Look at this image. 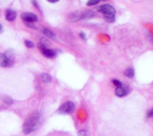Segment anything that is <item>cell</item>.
<instances>
[{
	"instance_id": "1",
	"label": "cell",
	"mask_w": 153,
	"mask_h": 136,
	"mask_svg": "<svg viewBox=\"0 0 153 136\" xmlns=\"http://www.w3.org/2000/svg\"><path fill=\"white\" fill-rule=\"evenodd\" d=\"M40 120V114L39 112L34 111L31 113L25 119L22 125V132L24 134L28 135L37 129Z\"/></svg>"
},
{
	"instance_id": "2",
	"label": "cell",
	"mask_w": 153,
	"mask_h": 136,
	"mask_svg": "<svg viewBox=\"0 0 153 136\" xmlns=\"http://www.w3.org/2000/svg\"><path fill=\"white\" fill-rule=\"evenodd\" d=\"M97 10L102 13L103 18L108 22H114L116 17V9L110 4H103L97 7Z\"/></svg>"
},
{
	"instance_id": "3",
	"label": "cell",
	"mask_w": 153,
	"mask_h": 136,
	"mask_svg": "<svg viewBox=\"0 0 153 136\" xmlns=\"http://www.w3.org/2000/svg\"><path fill=\"white\" fill-rule=\"evenodd\" d=\"M14 63V54L12 50L0 53V67H10Z\"/></svg>"
},
{
	"instance_id": "4",
	"label": "cell",
	"mask_w": 153,
	"mask_h": 136,
	"mask_svg": "<svg viewBox=\"0 0 153 136\" xmlns=\"http://www.w3.org/2000/svg\"><path fill=\"white\" fill-rule=\"evenodd\" d=\"M75 104L72 101H67L63 103L60 108L58 109V112L61 114H71L75 110Z\"/></svg>"
},
{
	"instance_id": "5",
	"label": "cell",
	"mask_w": 153,
	"mask_h": 136,
	"mask_svg": "<svg viewBox=\"0 0 153 136\" xmlns=\"http://www.w3.org/2000/svg\"><path fill=\"white\" fill-rule=\"evenodd\" d=\"M38 48L43 55L46 58H55L57 55V51L55 49H49V48L46 47V45L43 43H40L38 45Z\"/></svg>"
},
{
	"instance_id": "6",
	"label": "cell",
	"mask_w": 153,
	"mask_h": 136,
	"mask_svg": "<svg viewBox=\"0 0 153 136\" xmlns=\"http://www.w3.org/2000/svg\"><path fill=\"white\" fill-rule=\"evenodd\" d=\"M20 17L24 22H36L38 21V17L37 15L31 12H23L20 14Z\"/></svg>"
},
{
	"instance_id": "7",
	"label": "cell",
	"mask_w": 153,
	"mask_h": 136,
	"mask_svg": "<svg viewBox=\"0 0 153 136\" xmlns=\"http://www.w3.org/2000/svg\"><path fill=\"white\" fill-rule=\"evenodd\" d=\"M128 94V88L126 85H121L120 87L116 88L115 89V94L118 97H126Z\"/></svg>"
},
{
	"instance_id": "8",
	"label": "cell",
	"mask_w": 153,
	"mask_h": 136,
	"mask_svg": "<svg viewBox=\"0 0 153 136\" xmlns=\"http://www.w3.org/2000/svg\"><path fill=\"white\" fill-rule=\"evenodd\" d=\"M16 18V12L12 9H7L5 11V19L9 22H13Z\"/></svg>"
},
{
	"instance_id": "9",
	"label": "cell",
	"mask_w": 153,
	"mask_h": 136,
	"mask_svg": "<svg viewBox=\"0 0 153 136\" xmlns=\"http://www.w3.org/2000/svg\"><path fill=\"white\" fill-rule=\"evenodd\" d=\"M43 34L49 38H52V39H55V34L52 30H50L49 28H44L43 29Z\"/></svg>"
},
{
	"instance_id": "10",
	"label": "cell",
	"mask_w": 153,
	"mask_h": 136,
	"mask_svg": "<svg viewBox=\"0 0 153 136\" xmlns=\"http://www.w3.org/2000/svg\"><path fill=\"white\" fill-rule=\"evenodd\" d=\"M124 75L128 78H133L134 76V70L132 67H128L124 71Z\"/></svg>"
},
{
	"instance_id": "11",
	"label": "cell",
	"mask_w": 153,
	"mask_h": 136,
	"mask_svg": "<svg viewBox=\"0 0 153 136\" xmlns=\"http://www.w3.org/2000/svg\"><path fill=\"white\" fill-rule=\"evenodd\" d=\"M41 79L45 83H48V82H50L52 81V77L48 73H43L41 75Z\"/></svg>"
},
{
	"instance_id": "12",
	"label": "cell",
	"mask_w": 153,
	"mask_h": 136,
	"mask_svg": "<svg viewBox=\"0 0 153 136\" xmlns=\"http://www.w3.org/2000/svg\"><path fill=\"white\" fill-rule=\"evenodd\" d=\"M24 43H25V46L28 48H34V43L29 40H25V41H24Z\"/></svg>"
},
{
	"instance_id": "13",
	"label": "cell",
	"mask_w": 153,
	"mask_h": 136,
	"mask_svg": "<svg viewBox=\"0 0 153 136\" xmlns=\"http://www.w3.org/2000/svg\"><path fill=\"white\" fill-rule=\"evenodd\" d=\"M100 1V0H88V2H87V5L88 6L96 5V4H98Z\"/></svg>"
},
{
	"instance_id": "14",
	"label": "cell",
	"mask_w": 153,
	"mask_h": 136,
	"mask_svg": "<svg viewBox=\"0 0 153 136\" xmlns=\"http://www.w3.org/2000/svg\"><path fill=\"white\" fill-rule=\"evenodd\" d=\"M112 83L116 86V88H118V87H120L121 85H123V83L119 80V79H112Z\"/></svg>"
},
{
	"instance_id": "15",
	"label": "cell",
	"mask_w": 153,
	"mask_h": 136,
	"mask_svg": "<svg viewBox=\"0 0 153 136\" xmlns=\"http://www.w3.org/2000/svg\"><path fill=\"white\" fill-rule=\"evenodd\" d=\"M4 103L7 105H11L13 103V100L10 97H5L4 99Z\"/></svg>"
},
{
	"instance_id": "16",
	"label": "cell",
	"mask_w": 153,
	"mask_h": 136,
	"mask_svg": "<svg viewBox=\"0 0 153 136\" xmlns=\"http://www.w3.org/2000/svg\"><path fill=\"white\" fill-rule=\"evenodd\" d=\"M78 135H79V136H87V131L85 129H82L80 130V131H79V132H78Z\"/></svg>"
},
{
	"instance_id": "17",
	"label": "cell",
	"mask_w": 153,
	"mask_h": 136,
	"mask_svg": "<svg viewBox=\"0 0 153 136\" xmlns=\"http://www.w3.org/2000/svg\"><path fill=\"white\" fill-rule=\"evenodd\" d=\"M25 24L27 25V26L29 27V28H36L35 25H34V23H33V22H25Z\"/></svg>"
},
{
	"instance_id": "18",
	"label": "cell",
	"mask_w": 153,
	"mask_h": 136,
	"mask_svg": "<svg viewBox=\"0 0 153 136\" xmlns=\"http://www.w3.org/2000/svg\"><path fill=\"white\" fill-rule=\"evenodd\" d=\"M147 117H153V108L152 109H149L147 111Z\"/></svg>"
},
{
	"instance_id": "19",
	"label": "cell",
	"mask_w": 153,
	"mask_h": 136,
	"mask_svg": "<svg viewBox=\"0 0 153 136\" xmlns=\"http://www.w3.org/2000/svg\"><path fill=\"white\" fill-rule=\"evenodd\" d=\"M31 2H32V4L36 7V8L39 9V5H38V3H37V0H31Z\"/></svg>"
},
{
	"instance_id": "20",
	"label": "cell",
	"mask_w": 153,
	"mask_h": 136,
	"mask_svg": "<svg viewBox=\"0 0 153 136\" xmlns=\"http://www.w3.org/2000/svg\"><path fill=\"white\" fill-rule=\"evenodd\" d=\"M79 36H80V37L82 39H83V40H85L86 39V34H85V32H83V31H81L80 33H79Z\"/></svg>"
},
{
	"instance_id": "21",
	"label": "cell",
	"mask_w": 153,
	"mask_h": 136,
	"mask_svg": "<svg viewBox=\"0 0 153 136\" xmlns=\"http://www.w3.org/2000/svg\"><path fill=\"white\" fill-rule=\"evenodd\" d=\"M46 1H48L50 3H56L58 2V1H59L60 0H46Z\"/></svg>"
},
{
	"instance_id": "22",
	"label": "cell",
	"mask_w": 153,
	"mask_h": 136,
	"mask_svg": "<svg viewBox=\"0 0 153 136\" xmlns=\"http://www.w3.org/2000/svg\"><path fill=\"white\" fill-rule=\"evenodd\" d=\"M3 31V26L1 24H0V33H1Z\"/></svg>"
},
{
	"instance_id": "23",
	"label": "cell",
	"mask_w": 153,
	"mask_h": 136,
	"mask_svg": "<svg viewBox=\"0 0 153 136\" xmlns=\"http://www.w3.org/2000/svg\"><path fill=\"white\" fill-rule=\"evenodd\" d=\"M100 1H107V0H100Z\"/></svg>"
}]
</instances>
